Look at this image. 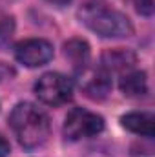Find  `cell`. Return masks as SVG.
<instances>
[{
    "label": "cell",
    "instance_id": "cell-5",
    "mask_svg": "<svg viewBox=\"0 0 155 157\" xmlns=\"http://www.w3.org/2000/svg\"><path fill=\"white\" fill-rule=\"evenodd\" d=\"M15 57L28 68H39L53 59V46L44 39H28L15 46Z\"/></svg>",
    "mask_w": 155,
    "mask_h": 157
},
{
    "label": "cell",
    "instance_id": "cell-11",
    "mask_svg": "<svg viewBox=\"0 0 155 157\" xmlns=\"http://www.w3.org/2000/svg\"><path fill=\"white\" fill-rule=\"evenodd\" d=\"M15 33V18L13 17H2L0 18V49H6Z\"/></svg>",
    "mask_w": 155,
    "mask_h": 157
},
{
    "label": "cell",
    "instance_id": "cell-3",
    "mask_svg": "<svg viewBox=\"0 0 155 157\" xmlns=\"http://www.w3.org/2000/svg\"><path fill=\"white\" fill-rule=\"evenodd\" d=\"M35 95L39 97L47 106H60L66 104L68 101H71L73 97V84L68 77H64L62 73H44L35 84Z\"/></svg>",
    "mask_w": 155,
    "mask_h": 157
},
{
    "label": "cell",
    "instance_id": "cell-4",
    "mask_svg": "<svg viewBox=\"0 0 155 157\" xmlns=\"http://www.w3.org/2000/svg\"><path fill=\"white\" fill-rule=\"evenodd\" d=\"M104 130V119L84 108H73L64 121L62 133L68 141H80L93 137Z\"/></svg>",
    "mask_w": 155,
    "mask_h": 157
},
{
    "label": "cell",
    "instance_id": "cell-13",
    "mask_svg": "<svg viewBox=\"0 0 155 157\" xmlns=\"http://www.w3.org/2000/svg\"><path fill=\"white\" fill-rule=\"evenodd\" d=\"M11 77H15V70H13L9 64L0 62V82L6 80V78H11Z\"/></svg>",
    "mask_w": 155,
    "mask_h": 157
},
{
    "label": "cell",
    "instance_id": "cell-9",
    "mask_svg": "<svg viewBox=\"0 0 155 157\" xmlns=\"http://www.w3.org/2000/svg\"><path fill=\"white\" fill-rule=\"evenodd\" d=\"M122 126L133 133L144 135V137H153L155 135V121L152 113H144V112H133L128 113L120 119Z\"/></svg>",
    "mask_w": 155,
    "mask_h": 157
},
{
    "label": "cell",
    "instance_id": "cell-2",
    "mask_svg": "<svg viewBox=\"0 0 155 157\" xmlns=\"http://www.w3.org/2000/svg\"><path fill=\"white\" fill-rule=\"evenodd\" d=\"M78 18L88 29L104 39H126L133 35L131 20L124 13L99 0H88L82 4L78 9Z\"/></svg>",
    "mask_w": 155,
    "mask_h": 157
},
{
    "label": "cell",
    "instance_id": "cell-1",
    "mask_svg": "<svg viewBox=\"0 0 155 157\" xmlns=\"http://www.w3.org/2000/svg\"><path fill=\"white\" fill-rule=\"evenodd\" d=\"M9 126L20 146L26 150L40 148L51 132L47 113L31 102H18L13 108L9 115Z\"/></svg>",
    "mask_w": 155,
    "mask_h": 157
},
{
    "label": "cell",
    "instance_id": "cell-7",
    "mask_svg": "<svg viewBox=\"0 0 155 157\" xmlns=\"http://www.w3.org/2000/svg\"><path fill=\"white\" fill-rule=\"evenodd\" d=\"M80 86L89 99L104 101L112 91V78H110L108 71L97 70V71H91L88 78H84V82H80Z\"/></svg>",
    "mask_w": 155,
    "mask_h": 157
},
{
    "label": "cell",
    "instance_id": "cell-8",
    "mask_svg": "<svg viewBox=\"0 0 155 157\" xmlns=\"http://www.w3.org/2000/svg\"><path fill=\"white\" fill-rule=\"evenodd\" d=\"M64 55L66 59L71 62L75 73L80 75L82 71L88 70V64H89V57H91V51H89V44L82 39H71L64 44Z\"/></svg>",
    "mask_w": 155,
    "mask_h": 157
},
{
    "label": "cell",
    "instance_id": "cell-14",
    "mask_svg": "<svg viewBox=\"0 0 155 157\" xmlns=\"http://www.w3.org/2000/svg\"><path fill=\"white\" fill-rule=\"evenodd\" d=\"M9 152H11V144H9V141H7L4 135H0V157H7L9 155Z\"/></svg>",
    "mask_w": 155,
    "mask_h": 157
},
{
    "label": "cell",
    "instance_id": "cell-15",
    "mask_svg": "<svg viewBox=\"0 0 155 157\" xmlns=\"http://www.w3.org/2000/svg\"><path fill=\"white\" fill-rule=\"evenodd\" d=\"M49 4H53V6H59V7H62V6H68L71 0H47Z\"/></svg>",
    "mask_w": 155,
    "mask_h": 157
},
{
    "label": "cell",
    "instance_id": "cell-10",
    "mask_svg": "<svg viewBox=\"0 0 155 157\" xmlns=\"http://www.w3.org/2000/svg\"><path fill=\"white\" fill-rule=\"evenodd\" d=\"M120 91L130 99H139L148 93V78L144 71H130L119 82Z\"/></svg>",
    "mask_w": 155,
    "mask_h": 157
},
{
    "label": "cell",
    "instance_id": "cell-6",
    "mask_svg": "<svg viewBox=\"0 0 155 157\" xmlns=\"http://www.w3.org/2000/svg\"><path fill=\"white\" fill-rule=\"evenodd\" d=\"M137 64V55L131 49L115 48L106 49L100 55V70L112 73V71H128Z\"/></svg>",
    "mask_w": 155,
    "mask_h": 157
},
{
    "label": "cell",
    "instance_id": "cell-12",
    "mask_svg": "<svg viewBox=\"0 0 155 157\" xmlns=\"http://www.w3.org/2000/svg\"><path fill=\"white\" fill-rule=\"evenodd\" d=\"M135 7L141 15L150 17L153 13V0H135Z\"/></svg>",
    "mask_w": 155,
    "mask_h": 157
}]
</instances>
